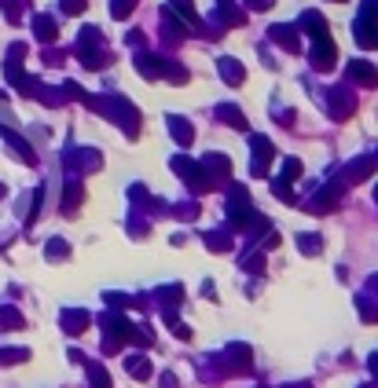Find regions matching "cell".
<instances>
[{
  "mask_svg": "<svg viewBox=\"0 0 378 388\" xmlns=\"http://www.w3.org/2000/svg\"><path fill=\"white\" fill-rule=\"evenodd\" d=\"M89 110H96V114H103L107 121H114V125L121 128V132L129 136V139H136V136H140L143 118H140V110H136V106H133L129 99H125V96H107V99H96V96H92V106H89Z\"/></svg>",
  "mask_w": 378,
  "mask_h": 388,
  "instance_id": "6da1fadb",
  "label": "cell"
},
{
  "mask_svg": "<svg viewBox=\"0 0 378 388\" xmlns=\"http://www.w3.org/2000/svg\"><path fill=\"white\" fill-rule=\"evenodd\" d=\"M169 165H173V172H177V176L187 183V190H191V194H199V198L217 187L213 180H209V172H206V169H202L195 158H187V154H177Z\"/></svg>",
  "mask_w": 378,
  "mask_h": 388,
  "instance_id": "7a4b0ae2",
  "label": "cell"
},
{
  "mask_svg": "<svg viewBox=\"0 0 378 388\" xmlns=\"http://www.w3.org/2000/svg\"><path fill=\"white\" fill-rule=\"evenodd\" d=\"M62 161H67L70 176H89V172H99L103 169V154H99L96 147H67Z\"/></svg>",
  "mask_w": 378,
  "mask_h": 388,
  "instance_id": "3957f363",
  "label": "cell"
},
{
  "mask_svg": "<svg viewBox=\"0 0 378 388\" xmlns=\"http://www.w3.org/2000/svg\"><path fill=\"white\" fill-rule=\"evenodd\" d=\"M342 187H345V180H327L305 202V212H312V217H327V212H334V209H338V202H342Z\"/></svg>",
  "mask_w": 378,
  "mask_h": 388,
  "instance_id": "277c9868",
  "label": "cell"
},
{
  "mask_svg": "<svg viewBox=\"0 0 378 388\" xmlns=\"http://www.w3.org/2000/svg\"><path fill=\"white\" fill-rule=\"evenodd\" d=\"M272 158H276V147H272V139H268V136H250V176L265 180Z\"/></svg>",
  "mask_w": 378,
  "mask_h": 388,
  "instance_id": "5b68a950",
  "label": "cell"
},
{
  "mask_svg": "<svg viewBox=\"0 0 378 388\" xmlns=\"http://www.w3.org/2000/svg\"><path fill=\"white\" fill-rule=\"evenodd\" d=\"M221 366H224V374H246L250 366H254V348L243 341H232L221 355Z\"/></svg>",
  "mask_w": 378,
  "mask_h": 388,
  "instance_id": "8992f818",
  "label": "cell"
},
{
  "mask_svg": "<svg viewBox=\"0 0 378 388\" xmlns=\"http://www.w3.org/2000/svg\"><path fill=\"white\" fill-rule=\"evenodd\" d=\"M327 110L334 121H349L356 114V96L345 89V84H338V89H327Z\"/></svg>",
  "mask_w": 378,
  "mask_h": 388,
  "instance_id": "52a82bcc",
  "label": "cell"
},
{
  "mask_svg": "<svg viewBox=\"0 0 378 388\" xmlns=\"http://www.w3.org/2000/svg\"><path fill=\"white\" fill-rule=\"evenodd\" d=\"M92 326V312L89 308H62L59 312V330L67 337H81Z\"/></svg>",
  "mask_w": 378,
  "mask_h": 388,
  "instance_id": "ba28073f",
  "label": "cell"
},
{
  "mask_svg": "<svg viewBox=\"0 0 378 388\" xmlns=\"http://www.w3.org/2000/svg\"><path fill=\"white\" fill-rule=\"evenodd\" d=\"M81 202H85V183H81V176H67V183H62V217H77Z\"/></svg>",
  "mask_w": 378,
  "mask_h": 388,
  "instance_id": "9c48e42d",
  "label": "cell"
},
{
  "mask_svg": "<svg viewBox=\"0 0 378 388\" xmlns=\"http://www.w3.org/2000/svg\"><path fill=\"white\" fill-rule=\"evenodd\" d=\"M0 139H4L8 147H11V154L23 161V165H37V150L30 147V139H23L15 132V128H8V125H0Z\"/></svg>",
  "mask_w": 378,
  "mask_h": 388,
  "instance_id": "30bf717a",
  "label": "cell"
},
{
  "mask_svg": "<svg viewBox=\"0 0 378 388\" xmlns=\"http://www.w3.org/2000/svg\"><path fill=\"white\" fill-rule=\"evenodd\" d=\"M23 59H26V45L23 40H15V45L8 48V55H4V77H8V84H23V77H26V70H23Z\"/></svg>",
  "mask_w": 378,
  "mask_h": 388,
  "instance_id": "8fae6325",
  "label": "cell"
},
{
  "mask_svg": "<svg viewBox=\"0 0 378 388\" xmlns=\"http://www.w3.org/2000/svg\"><path fill=\"white\" fill-rule=\"evenodd\" d=\"M165 128H169V136H173V143L180 150H187V147L195 143V125L187 121L184 114H169V118H165Z\"/></svg>",
  "mask_w": 378,
  "mask_h": 388,
  "instance_id": "7c38bea8",
  "label": "cell"
},
{
  "mask_svg": "<svg viewBox=\"0 0 378 388\" xmlns=\"http://www.w3.org/2000/svg\"><path fill=\"white\" fill-rule=\"evenodd\" d=\"M312 70H320V74H327V70H334V62H338V52H334V40L330 37H320L316 45H312Z\"/></svg>",
  "mask_w": 378,
  "mask_h": 388,
  "instance_id": "4fadbf2b",
  "label": "cell"
},
{
  "mask_svg": "<svg viewBox=\"0 0 378 388\" xmlns=\"http://www.w3.org/2000/svg\"><path fill=\"white\" fill-rule=\"evenodd\" d=\"M199 165L209 172V180H213V183H221V180L232 183V158L213 154V150H209V154H202V158H199Z\"/></svg>",
  "mask_w": 378,
  "mask_h": 388,
  "instance_id": "5bb4252c",
  "label": "cell"
},
{
  "mask_svg": "<svg viewBox=\"0 0 378 388\" xmlns=\"http://www.w3.org/2000/svg\"><path fill=\"white\" fill-rule=\"evenodd\" d=\"M345 77H349L352 84H364V89H378V70H374V62L352 59L349 67H345Z\"/></svg>",
  "mask_w": 378,
  "mask_h": 388,
  "instance_id": "9a60e30c",
  "label": "cell"
},
{
  "mask_svg": "<svg viewBox=\"0 0 378 388\" xmlns=\"http://www.w3.org/2000/svg\"><path fill=\"white\" fill-rule=\"evenodd\" d=\"M99 322H103V337H118V341H129V330H133V322L125 319L121 312H103L99 315Z\"/></svg>",
  "mask_w": 378,
  "mask_h": 388,
  "instance_id": "2e32d148",
  "label": "cell"
},
{
  "mask_svg": "<svg viewBox=\"0 0 378 388\" xmlns=\"http://www.w3.org/2000/svg\"><path fill=\"white\" fill-rule=\"evenodd\" d=\"M374 169H378L374 154H360V158L345 161V180H349V183H364V180L374 176Z\"/></svg>",
  "mask_w": 378,
  "mask_h": 388,
  "instance_id": "e0dca14e",
  "label": "cell"
},
{
  "mask_svg": "<svg viewBox=\"0 0 378 388\" xmlns=\"http://www.w3.org/2000/svg\"><path fill=\"white\" fill-rule=\"evenodd\" d=\"M202 246L209 253H232L235 239H232V227H213V231H206L202 234Z\"/></svg>",
  "mask_w": 378,
  "mask_h": 388,
  "instance_id": "ac0fdd59",
  "label": "cell"
},
{
  "mask_svg": "<svg viewBox=\"0 0 378 388\" xmlns=\"http://www.w3.org/2000/svg\"><path fill=\"white\" fill-rule=\"evenodd\" d=\"M352 33H356V45H360V48H378V26L371 23V15L356 18Z\"/></svg>",
  "mask_w": 378,
  "mask_h": 388,
  "instance_id": "d6986e66",
  "label": "cell"
},
{
  "mask_svg": "<svg viewBox=\"0 0 378 388\" xmlns=\"http://www.w3.org/2000/svg\"><path fill=\"white\" fill-rule=\"evenodd\" d=\"M217 121H224L228 128H239V132H246V114L239 110L235 103H221V106H217Z\"/></svg>",
  "mask_w": 378,
  "mask_h": 388,
  "instance_id": "ffe728a7",
  "label": "cell"
},
{
  "mask_svg": "<svg viewBox=\"0 0 378 388\" xmlns=\"http://www.w3.org/2000/svg\"><path fill=\"white\" fill-rule=\"evenodd\" d=\"M26 319L15 304H0V333H11V330H23Z\"/></svg>",
  "mask_w": 378,
  "mask_h": 388,
  "instance_id": "44dd1931",
  "label": "cell"
},
{
  "mask_svg": "<svg viewBox=\"0 0 378 388\" xmlns=\"http://www.w3.org/2000/svg\"><path fill=\"white\" fill-rule=\"evenodd\" d=\"M33 33H37V40L52 45V40L59 37V23H55L52 15H33Z\"/></svg>",
  "mask_w": 378,
  "mask_h": 388,
  "instance_id": "7402d4cb",
  "label": "cell"
},
{
  "mask_svg": "<svg viewBox=\"0 0 378 388\" xmlns=\"http://www.w3.org/2000/svg\"><path fill=\"white\" fill-rule=\"evenodd\" d=\"M217 70H221V77H224L228 84H235V89L246 81V70H243V62H239V59H228V55H224V59L217 62Z\"/></svg>",
  "mask_w": 378,
  "mask_h": 388,
  "instance_id": "603a6c76",
  "label": "cell"
},
{
  "mask_svg": "<svg viewBox=\"0 0 378 388\" xmlns=\"http://www.w3.org/2000/svg\"><path fill=\"white\" fill-rule=\"evenodd\" d=\"M125 370H129V377H136V381H147V377H151L155 370H151V359H147V355H125Z\"/></svg>",
  "mask_w": 378,
  "mask_h": 388,
  "instance_id": "cb8c5ba5",
  "label": "cell"
},
{
  "mask_svg": "<svg viewBox=\"0 0 378 388\" xmlns=\"http://www.w3.org/2000/svg\"><path fill=\"white\" fill-rule=\"evenodd\" d=\"M165 70V62L158 55H136V74H143L147 81H158Z\"/></svg>",
  "mask_w": 378,
  "mask_h": 388,
  "instance_id": "d4e9b609",
  "label": "cell"
},
{
  "mask_svg": "<svg viewBox=\"0 0 378 388\" xmlns=\"http://www.w3.org/2000/svg\"><path fill=\"white\" fill-rule=\"evenodd\" d=\"M356 312H360L367 326H378V300L371 293H356Z\"/></svg>",
  "mask_w": 378,
  "mask_h": 388,
  "instance_id": "484cf974",
  "label": "cell"
},
{
  "mask_svg": "<svg viewBox=\"0 0 378 388\" xmlns=\"http://www.w3.org/2000/svg\"><path fill=\"white\" fill-rule=\"evenodd\" d=\"M294 242H298V253L301 256H320L323 253V239H320V234H312V231H301Z\"/></svg>",
  "mask_w": 378,
  "mask_h": 388,
  "instance_id": "4316f807",
  "label": "cell"
},
{
  "mask_svg": "<svg viewBox=\"0 0 378 388\" xmlns=\"http://www.w3.org/2000/svg\"><path fill=\"white\" fill-rule=\"evenodd\" d=\"M85 374H89V388H111V370L103 363H85Z\"/></svg>",
  "mask_w": 378,
  "mask_h": 388,
  "instance_id": "83f0119b",
  "label": "cell"
},
{
  "mask_svg": "<svg viewBox=\"0 0 378 388\" xmlns=\"http://www.w3.org/2000/svg\"><path fill=\"white\" fill-rule=\"evenodd\" d=\"M272 40H276V45H283L287 52H298L301 45H298V30L294 26H272Z\"/></svg>",
  "mask_w": 378,
  "mask_h": 388,
  "instance_id": "f1b7e54d",
  "label": "cell"
},
{
  "mask_svg": "<svg viewBox=\"0 0 378 388\" xmlns=\"http://www.w3.org/2000/svg\"><path fill=\"white\" fill-rule=\"evenodd\" d=\"M301 30H308L312 37L320 40V37H327V18L316 15V11H305V15H301Z\"/></svg>",
  "mask_w": 378,
  "mask_h": 388,
  "instance_id": "f546056e",
  "label": "cell"
},
{
  "mask_svg": "<svg viewBox=\"0 0 378 388\" xmlns=\"http://www.w3.org/2000/svg\"><path fill=\"white\" fill-rule=\"evenodd\" d=\"M162 319H165V326H169L180 341H191V330H187V322L177 315V308H165V312H162Z\"/></svg>",
  "mask_w": 378,
  "mask_h": 388,
  "instance_id": "4dcf8cb0",
  "label": "cell"
},
{
  "mask_svg": "<svg viewBox=\"0 0 378 388\" xmlns=\"http://www.w3.org/2000/svg\"><path fill=\"white\" fill-rule=\"evenodd\" d=\"M45 256L48 261H70V242L67 239H48L45 242Z\"/></svg>",
  "mask_w": 378,
  "mask_h": 388,
  "instance_id": "1f68e13d",
  "label": "cell"
},
{
  "mask_svg": "<svg viewBox=\"0 0 378 388\" xmlns=\"http://www.w3.org/2000/svg\"><path fill=\"white\" fill-rule=\"evenodd\" d=\"M40 205H45V187H37V190L30 194V198H26V212H23V220H26V224H33V220H37Z\"/></svg>",
  "mask_w": 378,
  "mask_h": 388,
  "instance_id": "d6a6232c",
  "label": "cell"
},
{
  "mask_svg": "<svg viewBox=\"0 0 378 388\" xmlns=\"http://www.w3.org/2000/svg\"><path fill=\"white\" fill-rule=\"evenodd\" d=\"M243 271H246V275H265V253H261V249H250V253L243 256Z\"/></svg>",
  "mask_w": 378,
  "mask_h": 388,
  "instance_id": "836d02e7",
  "label": "cell"
},
{
  "mask_svg": "<svg viewBox=\"0 0 378 388\" xmlns=\"http://www.w3.org/2000/svg\"><path fill=\"white\" fill-rule=\"evenodd\" d=\"M301 172H305V165H301V158H283V165H279V176L287 180V183H294V180H298L301 176Z\"/></svg>",
  "mask_w": 378,
  "mask_h": 388,
  "instance_id": "e575fe53",
  "label": "cell"
},
{
  "mask_svg": "<svg viewBox=\"0 0 378 388\" xmlns=\"http://www.w3.org/2000/svg\"><path fill=\"white\" fill-rule=\"evenodd\" d=\"M129 341H133V344H143V348H151V344H155V333L147 330V322H133Z\"/></svg>",
  "mask_w": 378,
  "mask_h": 388,
  "instance_id": "d590c367",
  "label": "cell"
},
{
  "mask_svg": "<svg viewBox=\"0 0 378 388\" xmlns=\"http://www.w3.org/2000/svg\"><path fill=\"white\" fill-rule=\"evenodd\" d=\"M30 359V348H0V366H18Z\"/></svg>",
  "mask_w": 378,
  "mask_h": 388,
  "instance_id": "8d00e7d4",
  "label": "cell"
},
{
  "mask_svg": "<svg viewBox=\"0 0 378 388\" xmlns=\"http://www.w3.org/2000/svg\"><path fill=\"white\" fill-rule=\"evenodd\" d=\"M272 198H276V202H294V183L276 176V180H272Z\"/></svg>",
  "mask_w": 378,
  "mask_h": 388,
  "instance_id": "74e56055",
  "label": "cell"
},
{
  "mask_svg": "<svg viewBox=\"0 0 378 388\" xmlns=\"http://www.w3.org/2000/svg\"><path fill=\"white\" fill-rule=\"evenodd\" d=\"M103 300H107L111 312H121V308H129V304H140V300H133L129 293H118V290H114V293H103Z\"/></svg>",
  "mask_w": 378,
  "mask_h": 388,
  "instance_id": "f35d334b",
  "label": "cell"
},
{
  "mask_svg": "<svg viewBox=\"0 0 378 388\" xmlns=\"http://www.w3.org/2000/svg\"><path fill=\"white\" fill-rule=\"evenodd\" d=\"M0 8H4L8 23H18V18H23V11H26V0H0Z\"/></svg>",
  "mask_w": 378,
  "mask_h": 388,
  "instance_id": "ab89813d",
  "label": "cell"
},
{
  "mask_svg": "<svg viewBox=\"0 0 378 388\" xmlns=\"http://www.w3.org/2000/svg\"><path fill=\"white\" fill-rule=\"evenodd\" d=\"M169 212H173V217H177V220H195V217H199V212H202V209H199L195 202H177V205H173Z\"/></svg>",
  "mask_w": 378,
  "mask_h": 388,
  "instance_id": "60d3db41",
  "label": "cell"
},
{
  "mask_svg": "<svg viewBox=\"0 0 378 388\" xmlns=\"http://www.w3.org/2000/svg\"><path fill=\"white\" fill-rule=\"evenodd\" d=\"M162 300H165V308H180L184 304V286H177V283L165 286L162 290Z\"/></svg>",
  "mask_w": 378,
  "mask_h": 388,
  "instance_id": "b9f144b4",
  "label": "cell"
},
{
  "mask_svg": "<svg viewBox=\"0 0 378 388\" xmlns=\"http://www.w3.org/2000/svg\"><path fill=\"white\" fill-rule=\"evenodd\" d=\"M33 99H40L45 106H62V96H55L52 89H45L40 81H37V89H33Z\"/></svg>",
  "mask_w": 378,
  "mask_h": 388,
  "instance_id": "7bdbcfd3",
  "label": "cell"
},
{
  "mask_svg": "<svg viewBox=\"0 0 378 388\" xmlns=\"http://www.w3.org/2000/svg\"><path fill=\"white\" fill-rule=\"evenodd\" d=\"M162 77H169L173 84H187V70H184V67H177V62H165Z\"/></svg>",
  "mask_w": 378,
  "mask_h": 388,
  "instance_id": "ee69618b",
  "label": "cell"
},
{
  "mask_svg": "<svg viewBox=\"0 0 378 388\" xmlns=\"http://www.w3.org/2000/svg\"><path fill=\"white\" fill-rule=\"evenodd\" d=\"M147 231H151V224H147L143 217H136V212H133V217H129V234H133V239H143Z\"/></svg>",
  "mask_w": 378,
  "mask_h": 388,
  "instance_id": "f6af8a7d",
  "label": "cell"
},
{
  "mask_svg": "<svg viewBox=\"0 0 378 388\" xmlns=\"http://www.w3.org/2000/svg\"><path fill=\"white\" fill-rule=\"evenodd\" d=\"M111 15L114 18H129L133 15V0H111Z\"/></svg>",
  "mask_w": 378,
  "mask_h": 388,
  "instance_id": "bcb514c9",
  "label": "cell"
},
{
  "mask_svg": "<svg viewBox=\"0 0 378 388\" xmlns=\"http://www.w3.org/2000/svg\"><path fill=\"white\" fill-rule=\"evenodd\" d=\"M279 246H283V234H279V231H268V234H265L261 253H272V249H279Z\"/></svg>",
  "mask_w": 378,
  "mask_h": 388,
  "instance_id": "7dc6e473",
  "label": "cell"
},
{
  "mask_svg": "<svg viewBox=\"0 0 378 388\" xmlns=\"http://www.w3.org/2000/svg\"><path fill=\"white\" fill-rule=\"evenodd\" d=\"M125 348V341H118V337H103V355H118Z\"/></svg>",
  "mask_w": 378,
  "mask_h": 388,
  "instance_id": "c3c4849f",
  "label": "cell"
},
{
  "mask_svg": "<svg viewBox=\"0 0 378 388\" xmlns=\"http://www.w3.org/2000/svg\"><path fill=\"white\" fill-rule=\"evenodd\" d=\"M62 11H67V15H81V11H85V0H62Z\"/></svg>",
  "mask_w": 378,
  "mask_h": 388,
  "instance_id": "681fc988",
  "label": "cell"
},
{
  "mask_svg": "<svg viewBox=\"0 0 378 388\" xmlns=\"http://www.w3.org/2000/svg\"><path fill=\"white\" fill-rule=\"evenodd\" d=\"M158 388H180V384H177V377H173L169 370H165V374L158 377Z\"/></svg>",
  "mask_w": 378,
  "mask_h": 388,
  "instance_id": "f907efd6",
  "label": "cell"
},
{
  "mask_svg": "<svg viewBox=\"0 0 378 388\" xmlns=\"http://www.w3.org/2000/svg\"><path fill=\"white\" fill-rule=\"evenodd\" d=\"M367 370H371V377H374V384H378V352H371V359H367Z\"/></svg>",
  "mask_w": 378,
  "mask_h": 388,
  "instance_id": "816d5d0a",
  "label": "cell"
},
{
  "mask_svg": "<svg viewBox=\"0 0 378 388\" xmlns=\"http://www.w3.org/2000/svg\"><path fill=\"white\" fill-rule=\"evenodd\" d=\"M129 45H133V48H136V45L143 48V33H140V30H133V33H129Z\"/></svg>",
  "mask_w": 378,
  "mask_h": 388,
  "instance_id": "f5cc1de1",
  "label": "cell"
},
{
  "mask_svg": "<svg viewBox=\"0 0 378 388\" xmlns=\"http://www.w3.org/2000/svg\"><path fill=\"white\" fill-rule=\"evenodd\" d=\"M367 290H371V293H374V300H378V271L367 278Z\"/></svg>",
  "mask_w": 378,
  "mask_h": 388,
  "instance_id": "db71d44e",
  "label": "cell"
},
{
  "mask_svg": "<svg viewBox=\"0 0 378 388\" xmlns=\"http://www.w3.org/2000/svg\"><path fill=\"white\" fill-rule=\"evenodd\" d=\"M283 388H308V384H283Z\"/></svg>",
  "mask_w": 378,
  "mask_h": 388,
  "instance_id": "11a10c76",
  "label": "cell"
},
{
  "mask_svg": "<svg viewBox=\"0 0 378 388\" xmlns=\"http://www.w3.org/2000/svg\"><path fill=\"white\" fill-rule=\"evenodd\" d=\"M374 202H378V183H374Z\"/></svg>",
  "mask_w": 378,
  "mask_h": 388,
  "instance_id": "9f6ffc18",
  "label": "cell"
},
{
  "mask_svg": "<svg viewBox=\"0 0 378 388\" xmlns=\"http://www.w3.org/2000/svg\"><path fill=\"white\" fill-rule=\"evenodd\" d=\"M0 198H4V183H0Z\"/></svg>",
  "mask_w": 378,
  "mask_h": 388,
  "instance_id": "6f0895ef",
  "label": "cell"
},
{
  "mask_svg": "<svg viewBox=\"0 0 378 388\" xmlns=\"http://www.w3.org/2000/svg\"><path fill=\"white\" fill-rule=\"evenodd\" d=\"M364 388H374V384H364Z\"/></svg>",
  "mask_w": 378,
  "mask_h": 388,
  "instance_id": "680465c9",
  "label": "cell"
},
{
  "mask_svg": "<svg viewBox=\"0 0 378 388\" xmlns=\"http://www.w3.org/2000/svg\"><path fill=\"white\" fill-rule=\"evenodd\" d=\"M221 4H228V0H221Z\"/></svg>",
  "mask_w": 378,
  "mask_h": 388,
  "instance_id": "91938a15",
  "label": "cell"
},
{
  "mask_svg": "<svg viewBox=\"0 0 378 388\" xmlns=\"http://www.w3.org/2000/svg\"><path fill=\"white\" fill-rule=\"evenodd\" d=\"M374 161H378V154H374Z\"/></svg>",
  "mask_w": 378,
  "mask_h": 388,
  "instance_id": "94428289",
  "label": "cell"
}]
</instances>
